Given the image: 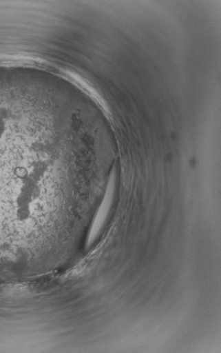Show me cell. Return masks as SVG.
Instances as JSON below:
<instances>
[{
	"label": "cell",
	"instance_id": "1",
	"mask_svg": "<svg viewBox=\"0 0 221 353\" xmlns=\"http://www.w3.org/2000/svg\"><path fill=\"white\" fill-rule=\"evenodd\" d=\"M58 132L46 121L0 108V258L38 245L43 226V174L58 159Z\"/></svg>",
	"mask_w": 221,
	"mask_h": 353
}]
</instances>
